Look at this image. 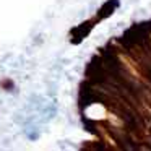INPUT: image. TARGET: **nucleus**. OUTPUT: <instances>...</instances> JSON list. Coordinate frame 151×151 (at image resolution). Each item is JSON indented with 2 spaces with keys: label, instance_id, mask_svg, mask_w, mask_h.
Masks as SVG:
<instances>
[{
  "label": "nucleus",
  "instance_id": "f03ea898",
  "mask_svg": "<svg viewBox=\"0 0 151 151\" xmlns=\"http://www.w3.org/2000/svg\"><path fill=\"white\" fill-rule=\"evenodd\" d=\"M119 7V0H107L98 12V20H104V18L111 17L115 12V8Z\"/></svg>",
  "mask_w": 151,
  "mask_h": 151
},
{
  "label": "nucleus",
  "instance_id": "7ed1b4c3",
  "mask_svg": "<svg viewBox=\"0 0 151 151\" xmlns=\"http://www.w3.org/2000/svg\"><path fill=\"white\" fill-rule=\"evenodd\" d=\"M150 28H151V21H150Z\"/></svg>",
  "mask_w": 151,
  "mask_h": 151
},
{
  "label": "nucleus",
  "instance_id": "f257e3e1",
  "mask_svg": "<svg viewBox=\"0 0 151 151\" xmlns=\"http://www.w3.org/2000/svg\"><path fill=\"white\" fill-rule=\"evenodd\" d=\"M93 24H94V21H85V23H81L78 28H75V29L72 31V42H75V44L81 42V41L89 34V31L93 29Z\"/></svg>",
  "mask_w": 151,
  "mask_h": 151
}]
</instances>
